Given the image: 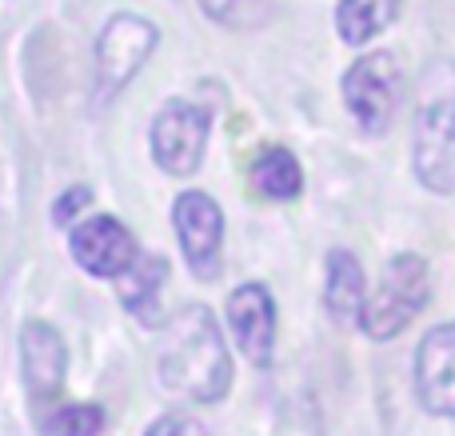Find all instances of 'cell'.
Segmentation results:
<instances>
[{
  "label": "cell",
  "mask_w": 455,
  "mask_h": 436,
  "mask_svg": "<svg viewBox=\"0 0 455 436\" xmlns=\"http://www.w3.org/2000/svg\"><path fill=\"white\" fill-rule=\"evenodd\" d=\"M400 8L403 0H339L336 32L344 36V44H368L400 16Z\"/></svg>",
  "instance_id": "15"
},
{
  "label": "cell",
  "mask_w": 455,
  "mask_h": 436,
  "mask_svg": "<svg viewBox=\"0 0 455 436\" xmlns=\"http://www.w3.org/2000/svg\"><path fill=\"white\" fill-rule=\"evenodd\" d=\"M200 8H204L208 20L235 28V32H248L272 20L275 0H200Z\"/></svg>",
  "instance_id": "16"
},
{
  "label": "cell",
  "mask_w": 455,
  "mask_h": 436,
  "mask_svg": "<svg viewBox=\"0 0 455 436\" xmlns=\"http://www.w3.org/2000/svg\"><path fill=\"white\" fill-rule=\"evenodd\" d=\"M208 133H212V112L200 109L192 101H168L164 109L152 117V160L160 173L168 176H192L204 160Z\"/></svg>",
  "instance_id": "5"
},
{
  "label": "cell",
  "mask_w": 455,
  "mask_h": 436,
  "mask_svg": "<svg viewBox=\"0 0 455 436\" xmlns=\"http://www.w3.org/2000/svg\"><path fill=\"white\" fill-rule=\"evenodd\" d=\"M144 436H212L196 416H184V413H164L148 424Z\"/></svg>",
  "instance_id": "18"
},
{
  "label": "cell",
  "mask_w": 455,
  "mask_h": 436,
  "mask_svg": "<svg viewBox=\"0 0 455 436\" xmlns=\"http://www.w3.org/2000/svg\"><path fill=\"white\" fill-rule=\"evenodd\" d=\"M68 253L88 277L96 280H116L128 264L136 261V237L108 213L84 216V221L72 224L68 232Z\"/></svg>",
  "instance_id": "8"
},
{
  "label": "cell",
  "mask_w": 455,
  "mask_h": 436,
  "mask_svg": "<svg viewBox=\"0 0 455 436\" xmlns=\"http://www.w3.org/2000/svg\"><path fill=\"white\" fill-rule=\"evenodd\" d=\"M344 104L368 136H384L403 104V69L392 52H363L344 72Z\"/></svg>",
  "instance_id": "4"
},
{
  "label": "cell",
  "mask_w": 455,
  "mask_h": 436,
  "mask_svg": "<svg viewBox=\"0 0 455 436\" xmlns=\"http://www.w3.org/2000/svg\"><path fill=\"white\" fill-rule=\"evenodd\" d=\"M172 229L196 280H216L224 264V213L208 192L188 189L172 200Z\"/></svg>",
  "instance_id": "6"
},
{
  "label": "cell",
  "mask_w": 455,
  "mask_h": 436,
  "mask_svg": "<svg viewBox=\"0 0 455 436\" xmlns=\"http://www.w3.org/2000/svg\"><path fill=\"white\" fill-rule=\"evenodd\" d=\"M248 181L264 200H296L304 192V168L283 144H267L251 160Z\"/></svg>",
  "instance_id": "14"
},
{
  "label": "cell",
  "mask_w": 455,
  "mask_h": 436,
  "mask_svg": "<svg viewBox=\"0 0 455 436\" xmlns=\"http://www.w3.org/2000/svg\"><path fill=\"white\" fill-rule=\"evenodd\" d=\"M228 328H232L235 349L248 357V365L267 368L275 357V301L267 293V285L248 280V285L232 288L228 296Z\"/></svg>",
  "instance_id": "9"
},
{
  "label": "cell",
  "mask_w": 455,
  "mask_h": 436,
  "mask_svg": "<svg viewBox=\"0 0 455 436\" xmlns=\"http://www.w3.org/2000/svg\"><path fill=\"white\" fill-rule=\"evenodd\" d=\"M416 397L432 416H455V320L435 325L419 341Z\"/></svg>",
  "instance_id": "10"
},
{
  "label": "cell",
  "mask_w": 455,
  "mask_h": 436,
  "mask_svg": "<svg viewBox=\"0 0 455 436\" xmlns=\"http://www.w3.org/2000/svg\"><path fill=\"white\" fill-rule=\"evenodd\" d=\"M104 408L100 405H60L52 416L44 421V436H100L104 432Z\"/></svg>",
  "instance_id": "17"
},
{
  "label": "cell",
  "mask_w": 455,
  "mask_h": 436,
  "mask_svg": "<svg viewBox=\"0 0 455 436\" xmlns=\"http://www.w3.org/2000/svg\"><path fill=\"white\" fill-rule=\"evenodd\" d=\"M164 285H168V261L164 256L160 253H136V261L116 277V296L140 325L160 328L168 320L164 309H160Z\"/></svg>",
  "instance_id": "12"
},
{
  "label": "cell",
  "mask_w": 455,
  "mask_h": 436,
  "mask_svg": "<svg viewBox=\"0 0 455 436\" xmlns=\"http://www.w3.org/2000/svg\"><path fill=\"white\" fill-rule=\"evenodd\" d=\"M64 373H68V349L60 333L44 320H28L20 328V376L28 397L36 405L56 400L64 392Z\"/></svg>",
  "instance_id": "11"
},
{
  "label": "cell",
  "mask_w": 455,
  "mask_h": 436,
  "mask_svg": "<svg viewBox=\"0 0 455 436\" xmlns=\"http://www.w3.org/2000/svg\"><path fill=\"white\" fill-rule=\"evenodd\" d=\"M363 304H368V277L352 248H331L328 277H323V309L339 328L360 325Z\"/></svg>",
  "instance_id": "13"
},
{
  "label": "cell",
  "mask_w": 455,
  "mask_h": 436,
  "mask_svg": "<svg viewBox=\"0 0 455 436\" xmlns=\"http://www.w3.org/2000/svg\"><path fill=\"white\" fill-rule=\"evenodd\" d=\"M152 368L160 389L184 405H216L232 389V352L208 304H184L156 328Z\"/></svg>",
  "instance_id": "1"
},
{
  "label": "cell",
  "mask_w": 455,
  "mask_h": 436,
  "mask_svg": "<svg viewBox=\"0 0 455 436\" xmlns=\"http://www.w3.org/2000/svg\"><path fill=\"white\" fill-rule=\"evenodd\" d=\"M84 205H92V189L88 184H72L68 192H60L52 205V224H72V216L84 213Z\"/></svg>",
  "instance_id": "19"
},
{
  "label": "cell",
  "mask_w": 455,
  "mask_h": 436,
  "mask_svg": "<svg viewBox=\"0 0 455 436\" xmlns=\"http://www.w3.org/2000/svg\"><path fill=\"white\" fill-rule=\"evenodd\" d=\"M411 165L424 189L455 192V64L432 61L419 77L411 120Z\"/></svg>",
  "instance_id": "2"
},
{
  "label": "cell",
  "mask_w": 455,
  "mask_h": 436,
  "mask_svg": "<svg viewBox=\"0 0 455 436\" xmlns=\"http://www.w3.org/2000/svg\"><path fill=\"white\" fill-rule=\"evenodd\" d=\"M160 28L152 20L136 12H116L104 32L96 36V80H100L104 93H116L124 88L136 72L144 69L152 52H156Z\"/></svg>",
  "instance_id": "7"
},
{
  "label": "cell",
  "mask_w": 455,
  "mask_h": 436,
  "mask_svg": "<svg viewBox=\"0 0 455 436\" xmlns=\"http://www.w3.org/2000/svg\"><path fill=\"white\" fill-rule=\"evenodd\" d=\"M427 296H432V269H427L424 256L416 253L392 256L376 293L363 304L360 328L371 341H392L427 309Z\"/></svg>",
  "instance_id": "3"
}]
</instances>
